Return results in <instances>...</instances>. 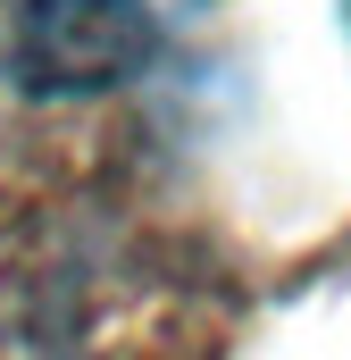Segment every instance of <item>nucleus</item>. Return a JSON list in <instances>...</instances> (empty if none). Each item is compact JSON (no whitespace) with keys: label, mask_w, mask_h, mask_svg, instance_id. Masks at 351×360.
<instances>
[{"label":"nucleus","mask_w":351,"mask_h":360,"mask_svg":"<svg viewBox=\"0 0 351 360\" xmlns=\"http://www.w3.org/2000/svg\"><path fill=\"white\" fill-rule=\"evenodd\" d=\"M218 0H17V84L100 92L176 51Z\"/></svg>","instance_id":"obj_1"},{"label":"nucleus","mask_w":351,"mask_h":360,"mask_svg":"<svg viewBox=\"0 0 351 360\" xmlns=\"http://www.w3.org/2000/svg\"><path fill=\"white\" fill-rule=\"evenodd\" d=\"M343 17H351V0H343Z\"/></svg>","instance_id":"obj_2"}]
</instances>
